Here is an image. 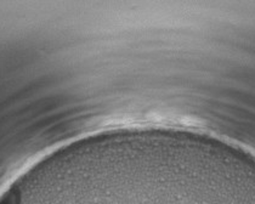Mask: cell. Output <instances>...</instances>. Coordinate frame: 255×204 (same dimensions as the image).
<instances>
[{
    "instance_id": "2",
    "label": "cell",
    "mask_w": 255,
    "mask_h": 204,
    "mask_svg": "<svg viewBox=\"0 0 255 204\" xmlns=\"http://www.w3.org/2000/svg\"><path fill=\"white\" fill-rule=\"evenodd\" d=\"M0 204H15V195H13L12 190H10L0 197Z\"/></svg>"
},
{
    "instance_id": "1",
    "label": "cell",
    "mask_w": 255,
    "mask_h": 204,
    "mask_svg": "<svg viewBox=\"0 0 255 204\" xmlns=\"http://www.w3.org/2000/svg\"><path fill=\"white\" fill-rule=\"evenodd\" d=\"M116 204H221L213 201L206 200H190V198H149V200H136V201H128V202L116 203Z\"/></svg>"
}]
</instances>
